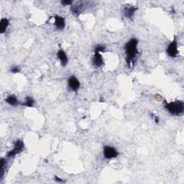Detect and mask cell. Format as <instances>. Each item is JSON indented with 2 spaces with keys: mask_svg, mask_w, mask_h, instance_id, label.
Listing matches in <instances>:
<instances>
[{
  "mask_svg": "<svg viewBox=\"0 0 184 184\" xmlns=\"http://www.w3.org/2000/svg\"><path fill=\"white\" fill-rule=\"evenodd\" d=\"M138 40L136 38H132L129 40V42L126 43L124 46V51L126 54V61L128 65L130 66L132 63H134V60L136 58L138 54L137 50Z\"/></svg>",
  "mask_w": 184,
  "mask_h": 184,
  "instance_id": "cell-1",
  "label": "cell"
},
{
  "mask_svg": "<svg viewBox=\"0 0 184 184\" xmlns=\"http://www.w3.org/2000/svg\"><path fill=\"white\" fill-rule=\"evenodd\" d=\"M165 107L172 115L178 116L184 111V104L182 101H176L170 103H165Z\"/></svg>",
  "mask_w": 184,
  "mask_h": 184,
  "instance_id": "cell-2",
  "label": "cell"
},
{
  "mask_svg": "<svg viewBox=\"0 0 184 184\" xmlns=\"http://www.w3.org/2000/svg\"><path fill=\"white\" fill-rule=\"evenodd\" d=\"M24 149V142L21 140H17L16 142H15V146L12 150H10V152L7 153V157H15V155L17 154H19Z\"/></svg>",
  "mask_w": 184,
  "mask_h": 184,
  "instance_id": "cell-3",
  "label": "cell"
},
{
  "mask_svg": "<svg viewBox=\"0 0 184 184\" xmlns=\"http://www.w3.org/2000/svg\"><path fill=\"white\" fill-rule=\"evenodd\" d=\"M104 156L106 159H112L117 157L119 153L115 148L111 146H105L104 148Z\"/></svg>",
  "mask_w": 184,
  "mask_h": 184,
  "instance_id": "cell-4",
  "label": "cell"
},
{
  "mask_svg": "<svg viewBox=\"0 0 184 184\" xmlns=\"http://www.w3.org/2000/svg\"><path fill=\"white\" fill-rule=\"evenodd\" d=\"M166 52L168 56L171 58H176L178 55V44L176 40H173L166 50Z\"/></svg>",
  "mask_w": 184,
  "mask_h": 184,
  "instance_id": "cell-5",
  "label": "cell"
},
{
  "mask_svg": "<svg viewBox=\"0 0 184 184\" xmlns=\"http://www.w3.org/2000/svg\"><path fill=\"white\" fill-rule=\"evenodd\" d=\"M68 84L70 89L73 91H77L80 88V82L75 76H71L68 80Z\"/></svg>",
  "mask_w": 184,
  "mask_h": 184,
  "instance_id": "cell-6",
  "label": "cell"
},
{
  "mask_svg": "<svg viewBox=\"0 0 184 184\" xmlns=\"http://www.w3.org/2000/svg\"><path fill=\"white\" fill-rule=\"evenodd\" d=\"M104 61L103 59L102 55L100 54V52H94V56L93 58V64L95 65L96 67L100 68L104 65Z\"/></svg>",
  "mask_w": 184,
  "mask_h": 184,
  "instance_id": "cell-7",
  "label": "cell"
},
{
  "mask_svg": "<svg viewBox=\"0 0 184 184\" xmlns=\"http://www.w3.org/2000/svg\"><path fill=\"white\" fill-rule=\"evenodd\" d=\"M55 25H56L58 30L64 29L65 25L64 18L61 16H58V15H56L55 16Z\"/></svg>",
  "mask_w": 184,
  "mask_h": 184,
  "instance_id": "cell-8",
  "label": "cell"
},
{
  "mask_svg": "<svg viewBox=\"0 0 184 184\" xmlns=\"http://www.w3.org/2000/svg\"><path fill=\"white\" fill-rule=\"evenodd\" d=\"M57 56H58V59L60 60L61 65H62L63 66H65V65H67L69 60H68V57L64 50L62 49L59 50L58 52H57Z\"/></svg>",
  "mask_w": 184,
  "mask_h": 184,
  "instance_id": "cell-9",
  "label": "cell"
},
{
  "mask_svg": "<svg viewBox=\"0 0 184 184\" xmlns=\"http://www.w3.org/2000/svg\"><path fill=\"white\" fill-rule=\"evenodd\" d=\"M137 10V7H135V6H129V7H125L124 10V16L128 18L132 19L133 16H134L135 12H136Z\"/></svg>",
  "mask_w": 184,
  "mask_h": 184,
  "instance_id": "cell-10",
  "label": "cell"
},
{
  "mask_svg": "<svg viewBox=\"0 0 184 184\" xmlns=\"http://www.w3.org/2000/svg\"><path fill=\"white\" fill-rule=\"evenodd\" d=\"M5 101L8 103L9 104L11 105V106H13V107H16L19 104L18 99H17V96L15 95L8 96L6 98Z\"/></svg>",
  "mask_w": 184,
  "mask_h": 184,
  "instance_id": "cell-11",
  "label": "cell"
},
{
  "mask_svg": "<svg viewBox=\"0 0 184 184\" xmlns=\"http://www.w3.org/2000/svg\"><path fill=\"white\" fill-rule=\"evenodd\" d=\"M9 24H10V22L6 18H2L1 19V22H0V32L2 34H3L7 29Z\"/></svg>",
  "mask_w": 184,
  "mask_h": 184,
  "instance_id": "cell-12",
  "label": "cell"
},
{
  "mask_svg": "<svg viewBox=\"0 0 184 184\" xmlns=\"http://www.w3.org/2000/svg\"><path fill=\"white\" fill-rule=\"evenodd\" d=\"M6 168V161L4 158L1 159V165H0V178H2L4 174V170Z\"/></svg>",
  "mask_w": 184,
  "mask_h": 184,
  "instance_id": "cell-13",
  "label": "cell"
},
{
  "mask_svg": "<svg viewBox=\"0 0 184 184\" xmlns=\"http://www.w3.org/2000/svg\"><path fill=\"white\" fill-rule=\"evenodd\" d=\"M34 104H35V101L33 98H32V97H30V96H27V97L26 98L25 102L23 103V105L27 107H32L34 105Z\"/></svg>",
  "mask_w": 184,
  "mask_h": 184,
  "instance_id": "cell-14",
  "label": "cell"
},
{
  "mask_svg": "<svg viewBox=\"0 0 184 184\" xmlns=\"http://www.w3.org/2000/svg\"><path fill=\"white\" fill-rule=\"evenodd\" d=\"M105 50H106V48H105V46L102 45H98L96 46L95 50H94V52H104Z\"/></svg>",
  "mask_w": 184,
  "mask_h": 184,
  "instance_id": "cell-15",
  "label": "cell"
},
{
  "mask_svg": "<svg viewBox=\"0 0 184 184\" xmlns=\"http://www.w3.org/2000/svg\"><path fill=\"white\" fill-rule=\"evenodd\" d=\"M20 71V69L18 66H14L11 69V72L13 73H17Z\"/></svg>",
  "mask_w": 184,
  "mask_h": 184,
  "instance_id": "cell-16",
  "label": "cell"
},
{
  "mask_svg": "<svg viewBox=\"0 0 184 184\" xmlns=\"http://www.w3.org/2000/svg\"><path fill=\"white\" fill-rule=\"evenodd\" d=\"M61 4H63V5H70V4H72V1H62L61 2Z\"/></svg>",
  "mask_w": 184,
  "mask_h": 184,
  "instance_id": "cell-17",
  "label": "cell"
},
{
  "mask_svg": "<svg viewBox=\"0 0 184 184\" xmlns=\"http://www.w3.org/2000/svg\"><path fill=\"white\" fill-rule=\"evenodd\" d=\"M55 180H56V182H58V183L64 182V180H63V179H61V178H58V177H57V176H55Z\"/></svg>",
  "mask_w": 184,
  "mask_h": 184,
  "instance_id": "cell-18",
  "label": "cell"
},
{
  "mask_svg": "<svg viewBox=\"0 0 184 184\" xmlns=\"http://www.w3.org/2000/svg\"><path fill=\"white\" fill-rule=\"evenodd\" d=\"M154 119H155V121L156 122V123H158L159 119H158V118L156 117V116H154Z\"/></svg>",
  "mask_w": 184,
  "mask_h": 184,
  "instance_id": "cell-19",
  "label": "cell"
}]
</instances>
